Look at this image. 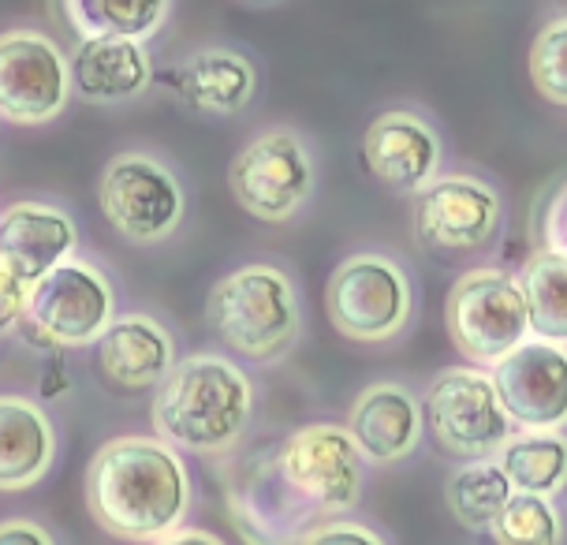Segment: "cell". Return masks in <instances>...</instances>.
<instances>
[{
    "label": "cell",
    "instance_id": "obj_23",
    "mask_svg": "<svg viewBox=\"0 0 567 545\" xmlns=\"http://www.w3.org/2000/svg\"><path fill=\"white\" fill-rule=\"evenodd\" d=\"M60 12L68 16L79 38H120V42H146L168 23L172 4L165 0H64Z\"/></svg>",
    "mask_w": 567,
    "mask_h": 545
},
{
    "label": "cell",
    "instance_id": "obj_30",
    "mask_svg": "<svg viewBox=\"0 0 567 545\" xmlns=\"http://www.w3.org/2000/svg\"><path fill=\"white\" fill-rule=\"evenodd\" d=\"M0 545H56V538L38 520L16 516V520L0 523Z\"/></svg>",
    "mask_w": 567,
    "mask_h": 545
},
{
    "label": "cell",
    "instance_id": "obj_19",
    "mask_svg": "<svg viewBox=\"0 0 567 545\" xmlns=\"http://www.w3.org/2000/svg\"><path fill=\"white\" fill-rule=\"evenodd\" d=\"M71 64V94L90 105H120L138 97L154 83V60L146 45L120 42V38H90L79 42Z\"/></svg>",
    "mask_w": 567,
    "mask_h": 545
},
{
    "label": "cell",
    "instance_id": "obj_4",
    "mask_svg": "<svg viewBox=\"0 0 567 545\" xmlns=\"http://www.w3.org/2000/svg\"><path fill=\"white\" fill-rule=\"evenodd\" d=\"M332 329L354 345H392L414 318V280L384 250H354L332 269L326 285Z\"/></svg>",
    "mask_w": 567,
    "mask_h": 545
},
{
    "label": "cell",
    "instance_id": "obj_28",
    "mask_svg": "<svg viewBox=\"0 0 567 545\" xmlns=\"http://www.w3.org/2000/svg\"><path fill=\"white\" fill-rule=\"evenodd\" d=\"M27 296H30V288L4 266V258H0V337H4V332H12L19 321H23Z\"/></svg>",
    "mask_w": 567,
    "mask_h": 545
},
{
    "label": "cell",
    "instance_id": "obj_31",
    "mask_svg": "<svg viewBox=\"0 0 567 545\" xmlns=\"http://www.w3.org/2000/svg\"><path fill=\"white\" fill-rule=\"evenodd\" d=\"M154 545H225V538H217V534L202 527H179L176 534H168V538H161Z\"/></svg>",
    "mask_w": 567,
    "mask_h": 545
},
{
    "label": "cell",
    "instance_id": "obj_15",
    "mask_svg": "<svg viewBox=\"0 0 567 545\" xmlns=\"http://www.w3.org/2000/svg\"><path fill=\"white\" fill-rule=\"evenodd\" d=\"M343 430L362 460L392 467L422 445V403L403 381H373L354 397Z\"/></svg>",
    "mask_w": 567,
    "mask_h": 545
},
{
    "label": "cell",
    "instance_id": "obj_18",
    "mask_svg": "<svg viewBox=\"0 0 567 545\" xmlns=\"http://www.w3.org/2000/svg\"><path fill=\"white\" fill-rule=\"evenodd\" d=\"M56 460V426L38 400L0 392V493H23Z\"/></svg>",
    "mask_w": 567,
    "mask_h": 545
},
{
    "label": "cell",
    "instance_id": "obj_24",
    "mask_svg": "<svg viewBox=\"0 0 567 545\" xmlns=\"http://www.w3.org/2000/svg\"><path fill=\"white\" fill-rule=\"evenodd\" d=\"M508 501H512V486L504 479V471L496 467V460L463 463L444 482V504H449L452 520L471 534L489 531V523L501 516V508Z\"/></svg>",
    "mask_w": 567,
    "mask_h": 545
},
{
    "label": "cell",
    "instance_id": "obj_22",
    "mask_svg": "<svg viewBox=\"0 0 567 545\" xmlns=\"http://www.w3.org/2000/svg\"><path fill=\"white\" fill-rule=\"evenodd\" d=\"M515 277L523 288L530 340L567 348V258L538 247Z\"/></svg>",
    "mask_w": 567,
    "mask_h": 545
},
{
    "label": "cell",
    "instance_id": "obj_27",
    "mask_svg": "<svg viewBox=\"0 0 567 545\" xmlns=\"http://www.w3.org/2000/svg\"><path fill=\"white\" fill-rule=\"evenodd\" d=\"M296 545H389L381 531H373L370 523L359 520H321L310 531H302V538Z\"/></svg>",
    "mask_w": 567,
    "mask_h": 545
},
{
    "label": "cell",
    "instance_id": "obj_16",
    "mask_svg": "<svg viewBox=\"0 0 567 545\" xmlns=\"http://www.w3.org/2000/svg\"><path fill=\"white\" fill-rule=\"evenodd\" d=\"M94 351L101 378L120 392L157 389L176 367V340L150 315H116Z\"/></svg>",
    "mask_w": 567,
    "mask_h": 545
},
{
    "label": "cell",
    "instance_id": "obj_8",
    "mask_svg": "<svg viewBox=\"0 0 567 545\" xmlns=\"http://www.w3.org/2000/svg\"><path fill=\"white\" fill-rule=\"evenodd\" d=\"M228 187L250 217L266 225L291 220L318 191V161H313L307 135L288 124L261 127L231 157Z\"/></svg>",
    "mask_w": 567,
    "mask_h": 545
},
{
    "label": "cell",
    "instance_id": "obj_13",
    "mask_svg": "<svg viewBox=\"0 0 567 545\" xmlns=\"http://www.w3.org/2000/svg\"><path fill=\"white\" fill-rule=\"evenodd\" d=\"M489 381L512 430L567 433V348L523 340L489 367Z\"/></svg>",
    "mask_w": 567,
    "mask_h": 545
},
{
    "label": "cell",
    "instance_id": "obj_3",
    "mask_svg": "<svg viewBox=\"0 0 567 545\" xmlns=\"http://www.w3.org/2000/svg\"><path fill=\"white\" fill-rule=\"evenodd\" d=\"M206 318L228 351L269 367L296 348L302 332V299L291 272L255 261L213 285Z\"/></svg>",
    "mask_w": 567,
    "mask_h": 545
},
{
    "label": "cell",
    "instance_id": "obj_10",
    "mask_svg": "<svg viewBox=\"0 0 567 545\" xmlns=\"http://www.w3.org/2000/svg\"><path fill=\"white\" fill-rule=\"evenodd\" d=\"M101 214L127 244H165L184 225L187 198L176 173L154 154L127 150L116 154L101 173Z\"/></svg>",
    "mask_w": 567,
    "mask_h": 545
},
{
    "label": "cell",
    "instance_id": "obj_11",
    "mask_svg": "<svg viewBox=\"0 0 567 545\" xmlns=\"http://www.w3.org/2000/svg\"><path fill=\"white\" fill-rule=\"evenodd\" d=\"M116 318L113 280L83 258H68L49 269L27 296L23 321L45 345L94 348Z\"/></svg>",
    "mask_w": 567,
    "mask_h": 545
},
{
    "label": "cell",
    "instance_id": "obj_5",
    "mask_svg": "<svg viewBox=\"0 0 567 545\" xmlns=\"http://www.w3.org/2000/svg\"><path fill=\"white\" fill-rule=\"evenodd\" d=\"M508 220L501 187L478 173H441L411 202L414 239L437 261H467L496 247Z\"/></svg>",
    "mask_w": 567,
    "mask_h": 545
},
{
    "label": "cell",
    "instance_id": "obj_2",
    "mask_svg": "<svg viewBox=\"0 0 567 545\" xmlns=\"http://www.w3.org/2000/svg\"><path fill=\"white\" fill-rule=\"evenodd\" d=\"M255 419V381L217 351L176 359L154 397V430L176 452L225 456Z\"/></svg>",
    "mask_w": 567,
    "mask_h": 545
},
{
    "label": "cell",
    "instance_id": "obj_6",
    "mask_svg": "<svg viewBox=\"0 0 567 545\" xmlns=\"http://www.w3.org/2000/svg\"><path fill=\"white\" fill-rule=\"evenodd\" d=\"M444 326L467 367H496L523 340H530L519 277L501 266H474L460 272L444 299Z\"/></svg>",
    "mask_w": 567,
    "mask_h": 545
},
{
    "label": "cell",
    "instance_id": "obj_1",
    "mask_svg": "<svg viewBox=\"0 0 567 545\" xmlns=\"http://www.w3.org/2000/svg\"><path fill=\"white\" fill-rule=\"evenodd\" d=\"M86 508L94 523L124 542H161L184 527L190 512V471L161 438L105 441L86 467Z\"/></svg>",
    "mask_w": 567,
    "mask_h": 545
},
{
    "label": "cell",
    "instance_id": "obj_7",
    "mask_svg": "<svg viewBox=\"0 0 567 545\" xmlns=\"http://www.w3.org/2000/svg\"><path fill=\"white\" fill-rule=\"evenodd\" d=\"M422 403V433L449 460L478 463L496 460L508 445L512 422L504 415L493 392L489 370L478 367H444L425 385Z\"/></svg>",
    "mask_w": 567,
    "mask_h": 545
},
{
    "label": "cell",
    "instance_id": "obj_17",
    "mask_svg": "<svg viewBox=\"0 0 567 545\" xmlns=\"http://www.w3.org/2000/svg\"><path fill=\"white\" fill-rule=\"evenodd\" d=\"M75 247L79 228L60 206L16 202L0 214V258L27 288H34L60 261H68Z\"/></svg>",
    "mask_w": 567,
    "mask_h": 545
},
{
    "label": "cell",
    "instance_id": "obj_14",
    "mask_svg": "<svg viewBox=\"0 0 567 545\" xmlns=\"http://www.w3.org/2000/svg\"><path fill=\"white\" fill-rule=\"evenodd\" d=\"M362 161L384 187L419 195L444 173L441 131L419 109H384L362 135Z\"/></svg>",
    "mask_w": 567,
    "mask_h": 545
},
{
    "label": "cell",
    "instance_id": "obj_12",
    "mask_svg": "<svg viewBox=\"0 0 567 545\" xmlns=\"http://www.w3.org/2000/svg\"><path fill=\"white\" fill-rule=\"evenodd\" d=\"M71 105V64L56 38L34 27L0 34V116L12 124H49Z\"/></svg>",
    "mask_w": 567,
    "mask_h": 545
},
{
    "label": "cell",
    "instance_id": "obj_25",
    "mask_svg": "<svg viewBox=\"0 0 567 545\" xmlns=\"http://www.w3.org/2000/svg\"><path fill=\"white\" fill-rule=\"evenodd\" d=\"M482 538L489 545H564L567 520L560 504L549 497L512 493V501L504 504Z\"/></svg>",
    "mask_w": 567,
    "mask_h": 545
},
{
    "label": "cell",
    "instance_id": "obj_20",
    "mask_svg": "<svg viewBox=\"0 0 567 545\" xmlns=\"http://www.w3.org/2000/svg\"><path fill=\"white\" fill-rule=\"evenodd\" d=\"M179 94L187 97L190 109L206 116H236L255 101L258 72L247 56L225 45L195 49L184 64L172 72Z\"/></svg>",
    "mask_w": 567,
    "mask_h": 545
},
{
    "label": "cell",
    "instance_id": "obj_26",
    "mask_svg": "<svg viewBox=\"0 0 567 545\" xmlns=\"http://www.w3.org/2000/svg\"><path fill=\"white\" fill-rule=\"evenodd\" d=\"M534 90L556 109H567V16L549 19L530 42L526 56Z\"/></svg>",
    "mask_w": 567,
    "mask_h": 545
},
{
    "label": "cell",
    "instance_id": "obj_9",
    "mask_svg": "<svg viewBox=\"0 0 567 545\" xmlns=\"http://www.w3.org/2000/svg\"><path fill=\"white\" fill-rule=\"evenodd\" d=\"M277 479L296 493L310 512L340 520L362 501L367 460L359 456L348 430L337 422H307L291 430L277 449Z\"/></svg>",
    "mask_w": 567,
    "mask_h": 545
},
{
    "label": "cell",
    "instance_id": "obj_21",
    "mask_svg": "<svg viewBox=\"0 0 567 545\" xmlns=\"http://www.w3.org/2000/svg\"><path fill=\"white\" fill-rule=\"evenodd\" d=\"M496 467L504 471L512 493L556 501L567 493V433L515 430L508 445L496 452Z\"/></svg>",
    "mask_w": 567,
    "mask_h": 545
},
{
    "label": "cell",
    "instance_id": "obj_29",
    "mask_svg": "<svg viewBox=\"0 0 567 545\" xmlns=\"http://www.w3.org/2000/svg\"><path fill=\"white\" fill-rule=\"evenodd\" d=\"M542 236H545V247L567 258V179L549 198V209H545V220H542Z\"/></svg>",
    "mask_w": 567,
    "mask_h": 545
}]
</instances>
